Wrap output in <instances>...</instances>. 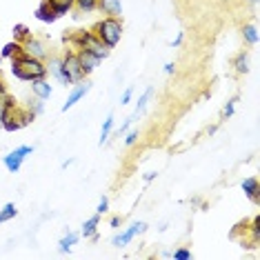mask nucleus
<instances>
[{
  "mask_svg": "<svg viewBox=\"0 0 260 260\" xmlns=\"http://www.w3.org/2000/svg\"><path fill=\"white\" fill-rule=\"evenodd\" d=\"M11 74L20 80H36V78H45L47 67L38 58H31L20 51V54H16L11 58Z\"/></svg>",
  "mask_w": 260,
  "mask_h": 260,
  "instance_id": "obj_1",
  "label": "nucleus"
},
{
  "mask_svg": "<svg viewBox=\"0 0 260 260\" xmlns=\"http://www.w3.org/2000/svg\"><path fill=\"white\" fill-rule=\"evenodd\" d=\"M96 36L98 40L103 43L105 47H116L118 43H120V36H122V25L120 20L114 18V16H109V18L100 20L96 25Z\"/></svg>",
  "mask_w": 260,
  "mask_h": 260,
  "instance_id": "obj_2",
  "label": "nucleus"
},
{
  "mask_svg": "<svg viewBox=\"0 0 260 260\" xmlns=\"http://www.w3.org/2000/svg\"><path fill=\"white\" fill-rule=\"evenodd\" d=\"M74 43L78 45L80 49H85V51H89V54H93V56L98 58V60H105V58L109 56L107 47H105L103 43H100L96 34H89V31H80L78 36L74 38Z\"/></svg>",
  "mask_w": 260,
  "mask_h": 260,
  "instance_id": "obj_3",
  "label": "nucleus"
},
{
  "mask_svg": "<svg viewBox=\"0 0 260 260\" xmlns=\"http://www.w3.org/2000/svg\"><path fill=\"white\" fill-rule=\"evenodd\" d=\"M34 151V147H29V145H22V147H18V149H14L11 153H7V156L3 158V162H5V167H7L11 174H16V171L20 169V165H22V160L29 156V153Z\"/></svg>",
  "mask_w": 260,
  "mask_h": 260,
  "instance_id": "obj_4",
  "label": "nucleus"
},
{
  "mask_svg": "<svg viewBox=\"0 0 260 260\" xmlns=\"http://www.w3.org/2000/svg\"><path fill=\"white\" fill-rule=\"evenodd\" d=\"M62 69H64V74L69 76V80H72V82L85 78V72H82V67H80L78 54H67V56H64L62 58Z\"/></svg>",
  "mask_w": 260,
  "mask_h": 260,
  "instance_id": "obj_5",
  "label": "nucleus"
},
{
  "mask_svg": "<svg viewBox=\"0 0 260 260\" xmlns=\"http://www.w3.org/2000/svg\"><path fill=\"white\" fill-rule=\"evenodd\" d=\"M145 229H147V224H145V222H134L125 234L116 236V238L111 240V242H114V247H125V245H129V242L134 240V236H136V234H143Z\"/></svg>",
  "mask_w": 260,
  "mask_h": 260,
  "instance_id": "obj_6",
  "label": "nucleus"
},
{
  "mask_svg": "<svg viewBox=\"0 0 260 260\" xmlns=\"http://www.w3.org/2000/svg\"><path fill=\"white\" fill-rule=\"evenodd\" d=\"M20 47H22V54H27V56H31V58H38V60H40V58H45V56H47L45 45L40 43V40H34L31 36H29V38H27Z\"/></svg>",
  "mask_w": 260,
  "mask_h": 260,
  "instance_id": "obj_7",
  "label": "nucleus"
},
{
  "mask_svg": "<svg viewBox=\"0 0 260 260\" xmlns=\"http://www.w3.org/2000/svg\"><path fill=\"white\" fill-rule=\"evenodd\" d=\"M89 89H91V85H89V82H82V85H78V87H76V89H74L72 93H69L67 103H64V105H62V111L72 109V107H74V105H76V103H78V100H80L82 96H85V93H87V91H89Z\"/></svg>",
  "mask_w": 260,
  "mask_h": 260,
  "instance_id": "obj_8",
  "label": "nucleus"
},
{
  "mask_svg": "<svg viewBox=\"0 0 260 260\" xmlns=\"http://www.w3.org/2000/svg\"><path fill=\"white\" fill-rule=\"evenodd\" d=\"M78 60H80V67H82V72H85V76H87V74H91L93 69L98 67V62H100L96 56L89 54V51H85V49H80Z\"/></svg>",
  "mask_w": 260,
  "mask_h": 260,
  "instance_id": "obj_9",
  "label": "nucleus"
},
{
  "mask_svg": "<svg viewBox=\"0 0 260 260\" xmlns=\"http://www.w3.org/2000/svg\"><path fill=\"white\" fill-rule=\"evenodd\" d=\"M47 69H49V72L54 74L56 78L60 80L64 87H67V85H72V80H69V76L64 74V69H62V60H58V58H51V60H49V67H47Z\"/></svg>",
  "mask_w": 260,
  "mask_h": 260,
  "instance_id": "obj_10",
  "label": "nucleus"
},
{
  "mask_svg": "<svg viewBox=\"0 0 260 260\" xmlns=\"http://www.w3.org/2000/svg\"><path fill=\"white\" fill-rule=\"evenodd\" d=\"M31 89H34V93H36V98H40V100H45V98L51 96V85L45 78L31 80Z\"/></svg>",
  "mask_w": 260,
  "mask_h": 260,
  "instance_id": "obj_11",
  "label": "nucleus"
},
{
  "mask_svg": "<svg viewBox=\"0 0 260 260\" xmlns=\"http://www.w3.org/2000/svg\"><path fill=\"white\" fill-rule=\"evenodd\" d=\"M98 7L105 11V14L114 16V18H118V16L122 14V5L120 0H98Z\"/></svg>",
  "mask_w": 260,
  "mask_h": 260,
  "instance_id": "obj_12",
  "label": "nucleus"
},
{
  "mask_svg": "<svg viewBox=\"0 0 260 260\" xmlns=\"http://www.w3.org/2000/svg\"><path fill=\"white\" fill-rule=\"evenodd\" d=\"M45 3L49 5L51 9H54L56 16H62V14H67V11L74 7L76 0H45Z\"/></svg>",
  "mask_w": 260,
  "mask_h": 260,
  "instance_id": "obj_13",
  "label": "nucleus"
},
{
  "mask_svg": "<svg viewBox=\"0 0 260 260\" xmlns=\"http://www.w3.org/2000/svg\"><path fill=\"white\" fill-rule=\"evenodd\" d=\"M242 191L247 193V198H249L251 203L258 205V180L256 178H247L242 182Z\"/></svg>",
  "mask_w": 260,
  "mask_h": 260,
  "instance_id": "obj_14",
  "label": "nucleus"
},
{
  "mask_svg": "<svg viewBox=\"0 0 260 260\" xmlns=\"http://www.w3.org/2000/svg\"><path fill=\"white\" fill-rule=\"evenodd\" d=\"M36 18H38L40 22H54V20L58 18V16L54 14V9H51L49 5L43 3V5H40V7L36 9Z\"/></svg>",
  "mask_w": 260,
  "mask_h": 260,
  "instance_id": "obj_15",
  "label": "nucleus"
},
{
  "mask_svg": "<svg viewBox=\"0 0 260 260\" xmlns=\"http://www.w3.org/2000/svg\"><path fill=\"white\" fill-rule=\"evenodd\" d=\"M98 220H100V218H98V214H96V216H91V218H89V220H87L85 224H82V236H85V238H91V236H93V234H96Z\"/></svg>",
  "mask_w": 260,
  "mask_h": 260,
  "instance_id": "obj_16",
  "label": "nucleus"
},
{
  "mask_svg": "<svg viewBox=\"0 0 260 260\" xmlns=\"http://www.w3.org/2000/svg\"><path fill=\"white\" fill-rule=\"evenodd\" d=\"M20 51H22L20 43H16V40H14V43H7L3 47V54H0V58H14L16 54H20Z\"/></svg>",
  "mask_w": 260,
  "mask_h": 260,
  "instance_id": "obj_17",
  "label": "nucleus"
},
{
  "mask_svg": "<svg viewBox=\"0 0 260 260\" xmlns=\"http://www.w3.org/2000/svg\"><path fill=\"white\" fill-rule=\"evenodd\" d=\"M242 36H245V40L249 45H256L258 43V29L253 25H245V27H242Z\"/></svg>",
  "mask_w": 260,
  "mask_h": 260,
  "instance_id": "obj_18",
  "label": "nucleus"
},
{
  "mask_svg": "<svg viewBox=\"0 0 260 260\" xmlns=\"http://www.w3.org/2000/svg\"><path fill=\"white\" fill-rule=\"evenodd\" d=\"M16 214H18V209H16V205L14 203H7L3 207V211H0V222H7V220H11Z\"/></svg>",
  "mask_w": 260,
  "mask_h": 260,
  "instance_id": "obj_19",
  "label": "nucleus"
},
{
  "mask_svg": "<svg viewBox=\"0 0 260 260\" xmlns=\"http://www.w3.org/2000/svg\"><path fill=\"white\" fill-rule=\"evenodd\" d=\"M29 36H31V31H29L27 25H16V27H14V38H16V43H25Z\"/></svg>",
  "mask_w": 260,
  "mask_h": 260,
  "instance_id": "obj_20",
  "label": "nucleus"
},
{
  "mask_svg": "<svg viewBox=\"0 0 260 260\" xmlns=\"http://www.w3.org/2000/svg\"><path fill=\"white\" fill-rule=\"evenodd\" d=\"M111 129H114V116H107V120H105V125H103V132H100V145L107 143Z\"/></svg>",
  "mask_w": 260,
  "mask_h": 260,
  "instance_id": "obj_21",
  "label": "nucleus"
},
{
  "mask_svg": "<svg viewBox=\"0 0 260 260\" xmlns=\"http://www.w3.org/2000/svg\"><path fill=\"white\" fill-rule=\"evenodd\" d=\"M76 240H78V234H67L60 242H58V249H60V251H69Z\"/></svg>",
  "mask_w": 260,
  "mask_h": 260,
  "instance_id": "obj_22",
  "label": "nucleus"
},
{
  "mask_svg": "<svg viewBox=\"0 0 260 260\" xmlns=\"http://www.w3.org/2000/svg\"><path fill=\"white\" fill-rule=\"evenodd\" d=\"M151 93H153V89H151V87H149V89H147V91L143 93V96H140V100H138V105H136V111H134V114H136V116H138V114H140V111H143V109L147 107V103H149Z\"/></svg>",
  "mask_w": 260,
  "mask_h": 260,
  "instance_id": "obj_23",
  "label": "nucleus"
},
{
  "mask_svg": "<svg viewBox=\"0 0 260 260\" xmlns=\"http://www.w3.org/2000/svg\"><path fill=\"white\" fill-rule=\"evenodd\" d=\"M247 54L242 51V54H238V58H236V72L238 74H247Z\"/></svg>",
  "mask_w": 260,
  "mask_h": 260,
  "instance_id": "obj_24",
  "label": "nucleus"
},
{
  "mask_svg": "<svg viewBox=\"0 0 260 260\" xmlns=\"http://www.w3.org/2000/svg\"><path fill=\"white\" fill-rule=\"evenodd\" d=\"M76 3H78V7L82 11H91L98 7V0H76Z\"/></svg>",
  "mask_w": 260,
  "mask_h": 260,
  "instance_id": "obj_25",
  "label": "nucleus"
},
{
  "mask_svg": "<svg viewBox=\"0 0 260 260\" xmlns=\"http://www.w3.org/2000/svg\"><path fill=\"white\" fill-rule=\"evenodd\" d=\"M171 256H174L176 260H189V258H191V251H189V249H178V251L171 253Z\"/></svg>",
  "mask_w": 260,
  "mask_h": 260,
  "instance_id": "obj_26",
  "label": "nucleus"
},
{
  "mask_svg": "<svg viewBox=\"0 0 260 260\" xmlns=\"http://www.w3.org/2000/svg\"><path fill=\"white\" fill-rule=\"evenodd\" d=\"M107 207H109V200L103 196V198H100V203H98V209H96V211H98V216H100V214H105V211H107Z\"/></svg>",
  "mask_w": 260,
  "mask_h": 260,
  "instance_id": "obj_27",
  "label": "nucleus"
},
{
  "mask_svg": "<svg viewBox=\"0 0 260 260\" xmlns=\"http://www.w3.org/2000/svg\"><path fill=\"white\" fill-rule=\"evenodd\" d=\"M132 96H134V87H127V91L122 93V98H120V105H127L129 100H132Z\"/></svg>",
  "mask_w": 260,
  "mask_h": 260,
  "instance_id": "obj_28",
  "label": "nucleus"
},
{
  "mask_svg": "<svg viewBox=\"0 0 260 260\" xmlns=\"http://www.w3.org/2000/svg\"><path fill=\"white\" fill-rule=\"evenodd\" d=\"M136 140H138V132H136V129H134V132H132V134H129L127 138H125V145H127V147H132V145L136 143Z\"/></svg>",
  "mask_w": 260,
  "mask_h": 260,
  "instance_id": "obj_29",
  "label": "nucleus"
},
{
  "mask_svg": "<svg viewBox=\"0 0 260 260\" xmlns=\"http://www.w3.org/2000/svg\"><path fill=\"white\" fill-rule=\"evenodd\" d=\"M234 103H236V98L232 100V103H227V107H224V111H222V114H224V118L234 116Z\"/></svg>",
  "mask_w": 260,
  "mask_h": 260,
  "instance_id": "obj_30",
  "label": "nucleus"
},
{
  "mask_svg": "<svg viewBox=\"0 0 260 260\" xmlns=\"http://www.w3.org/2000/svg\"><path fill=\"white\" fill-rule=\"evenodd\" d=\"M156 176H158V174H156V171H149V174H145V180H147V182H149V180H153V178H156Z\"/></svg>",
  "mask_w": 260,
  "mask_h": 260,
  "instance_id": "obj_31",
  "label": "nucleus"
},
{
  "mask_svg": "<svg viewBox=\"0 0 260 260\" xmlns=\"http://www.w3.org/2000/svg\"><path fill=\"white\" fill-rule=\"evenodd\" d=\"M165 74H174V64H171V62L165 64Z\"/></svg>",
  "mask_w": 260,
  "mask_h": 260,
  "instance_id": "obj_32",
  "label": "nucleus"
},
{
  "mask_svg": "<svg viewBox=\"0 0 260 260\" xmlns=\"http://www.w3.org/2000/svg\"><path fill=\"white\" fill-rule=\"evenodd\" d=\"M5 96H7V89H5V85H3V82H0V100H3Z\"/></svg>",
  "mask_w": 260,
  "mask_h": 260,
  "instance_id": "obj_33",
  "label": "nucleus"
},
{
  "mask_svg": "<svg viewBox=\"0 0 260 260\" xmlns=\"http://www.w3.org/2000/svg\"><path fill=\"white\" fill-rule=\"evenodd\" d=\"M180 43H182V34H178V38H176V40H174V47H178Z\"/></svg>",
  "mask_w": 260,
  "mask_h": 260,
  "instance_id": "obj_34",
  "label": "nucleus"
},
{
  "mask_svg": "<svg viewBox=\"0 0 260 260\" xmlns=\"http://www.w3.org/2000/svg\"><path fill=\"white\" fill-rule=\"evenodd\" d=\"M0 129H3V105H0Z\"/></svg>",
  "mask_w": 260,
  "mask_h": 260,
  "instance_id": "obj_35",
  "label": "nucleus"
},
{
  "mask_svg": "<svg viewBox=\"0 0 260 260\" xmlns=\"http://www.w3.org/2000/svg\"><path fill=\"white\" fill-rule=\"evenodd\" d=\"M249 3H256V0H249Z\"/></svg>",
  "mask_w": 260,
  "mask_h": 260,
  "instance_id": "obj_36",
  "label": "nucleus"
}]
</instances>
